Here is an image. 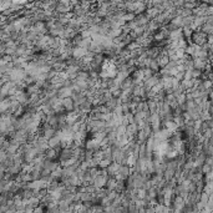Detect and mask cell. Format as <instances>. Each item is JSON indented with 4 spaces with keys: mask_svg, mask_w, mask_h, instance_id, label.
Returning a JSON list of instances; mask_svg holds the SVG:
<instances>
[{
    "mask_svg": "<svg viewBox=\"0 0 213 213\" xmlns=\"http://www.w3.org/2000/svg\"><path fill=\"white\" fill-rule=\"evenodd\" d=\"M60 102H61V105H62V107H64V110H65L66 112H71V111H73V108H75V103H73V101H72V98H71V97H65V98L60 100Z\"/></svg>",
    "mask_w": 213,
    "mask_h": 213,
    "instance_id": "cell-1",
    "label": "cell"
}]
</instances>
